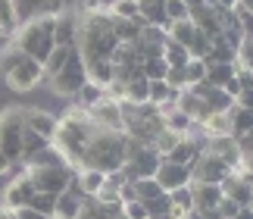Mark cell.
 Here are the masks:
<instances>
[{
    "label": "cell",
    "instance_id": "cell-37",
    "mask_svg": "<svg viewBox=\"0 0 253 219\" xmlns=\"http://www.w3.org/2000/svg\"><path fill=\"white\" fill-rule=\"evenodd\" d=\"M181 69H184V82H188V88L207 78V59H194V56H191Z\"/></svg>",
    "mask_w": 253,
    "mask_h": 219
},
{
    "label": "cell",
    "instance_id": "cell-6",
    "mask_svg": "<svg viewBox=\"0 0 253 219\" xmlns=\"http://www.w3.org/2000/svg\"><path fill=\"white\" fill-rule=\"evenodd\" d=\"M28 182L35 185V191H47V194H60L69 188L75 166H22Z\"/></svg>",
    "mask_w": 253,
    "mask_h": 219
},
{
    "label": "cell",
    "instance_id": "cell-35",
    "mask_svg": "<svg viewBox=\"0 0 253 219\" xmlns=\"http://www.w3.org/2000/svg\"><path fill=\"white\" fill-rule=\"evenodd\" d=\"M103 94H106V91H103L100 85H91V82H84V85L79 88V94L72 97V104H79V107H84V110H91V107H94L97 101H100Z\"/></svg>",
    "mask_w": 253,
    "mask_h": 219
},
{
    "label": "cell",
    "instance_id": "cell-27",
    "mask_svg": "<svg viewBox=\"0 0 253 219\" xmlns=\"http://www.w3.org/2000/svg\"><path fill=\"white\" fill-rule=\"evenodd\" d=\"M131 185H134V201H141V204H150V201H157V197L166 194L153 175H150V178H134Z\"/></svg>",
    "mask_w": 253,
    "mask_h": 219
},
{
    "label": "cell",
    "instance_id": "cell-5",
    "mask_svg": "<svg viewBox=\"0 0 253 219\" xmlns=\"http://www.w3.org/2000/svg\"><path fill=\"white\" fill-rule=\"evenodd\" d=\"M22 132H25L22 107H3L0 110V151L13 163H19V157H22Z\"/></svg>",
    "mask_w": 253,
    "mask_h": 219
},
{
    "label": "cell",
    "instance_id": "cell-41",
    "mask_svg": "<svg viewBox=\"0 0 253 219\" xmlns=\"http://www.w3.org/2000/svg\"><path fill=\"white\" fill-rule=\"evenodd\" d=\"M163 82H166L172 91H184V88H188V82H184V69H178V66H169L166 75H163Z\"/></svg>",
    "mask_w": 253,
    "mask_h": 219
},
{
    "label": "cell",
    "instance_id": "cell-34",
    "mask_svg": "<svg viewBox=\"0 0 253 219\" xmlns=\"http://www.w3.org/2000/svg\"><path fill=\"white\" fill-rule=\"evenodd\" d=\"M106 13L113 19H138V0H106Z\"/></svg>",
    "mask_w": 253,
    "mask_h": 219
},
{
    "label": "cell",
    "instance_id": "cell-15",
    "mask_svg": "<svg viewBox=\"0 0 253 219\" xmlns=\"http://www.w3.org/2000/svg\"><path fill=\"white\" fill-rule=\"evenodd\" d=\"M153 178L160 182L163 191H172V188L188 185V182H191V172H188V166H178V163L160 160V166H157V172H153Z\"/></svg>",
    "mask_w": 253,
    "mask_h": 219
},
{
    "label": "cell",
    "instance_id": "cell-36",
    "mask_svg": "<svg viewBox=\"0 0 253 219\" xmlns=\"http://www.w3.org/2000/svg\"><path fill=\"white\" fill-rule=\"evenodd\" d=\"M44 144H50V141L41 138V135H35V132H22V157H19V163H28Z\"/></svg>",
    "mask_w": 253,
    "mask_h": 219
},
{
    "label": "cell",
    "instance_id": "cell-23",
    "mask_svg": "<svg viewBox=\"0 0 253 219\" xmlns=\"http://www.w3.org/2000/svg\"><path fill=\"white\" fill-rule=\"evenodd\" d=\"M175 110L188 113L194 125H200L203 116H207V107H203V101H200V97H194L188 88H184V91H178V97H175Z\"/></svg>",
    "mask_w": 253,
    "mask_h": 219
},
{
    "label": "cell",
    "instance_id": "cell-18",
    "mask_svg": "<svg viewBox=\"0 0 253 219\" xmlns=\"http://www.w3.org/2000/svg\"><path fill=\"white\" fill-rule=\"evenodd\" d=\"M188 188H191L194 210H216V204L222 201V191H219V185H207V182H188Z\"/></svg>",
    "mask_w": 253,
    "mask_h": 219
},
{
    "label": "cell",
    "instance_id": "cell-26",
    "mask_svg": "<svg viewBox=\"0 0 253 219\" xmlns=\"http://www.w3.org/2000/svg\"><path fill=\"white\" fill-rule=\"evenodd\" d=\"M122 101L125 104H147V78L144 75H134V78H128V82L122 85Z\"/></svg>",
    "mask_w": 253,
    "mask_h": 219
},
{
    "label": "cell",
    "instance_id": "cell-21",
    "mask_svg": "<svg viewBox=\"0 0 253 219\" xmlns=\"http://www.w3.org/2000/svg\"><path fill=\"white\" fill-rule=\"evenodd\" d=\"M225 113H228V122H231V138L253 135V110L241 107V104H231Z\"/></svg>",
    "mask_w": 253,
    "mask_h": 219
},
{
    "label": "cell",
    "instance_id": "cell-24",
    "mask_svg": "<svg viewBox=\"0 0 253 219\" xmlns=\"http://www.w3.org/2000/svg\"><path fill=\"white\" fill-rule=\"evenodd\" d=\"M141 16L138 19H113V35H116V41L119 44H134L141 38Z\"/></svg>",
    "mask_w": 253,
    "mask_h": 219
},
{
    "label": "cell",
    "instance_id": "cell-29",
    "mask_svg": "<svg viewBox=\"0 0 253 219\" xmlns=\"http://www.w3.org/2000/svg\"><path fill=\"white\" fill-rule=\"evenodd\" d=\"M231 78H235V63H207V78H203L207 85L222 88Z\"/></svg>",
    "mask_w": 253,
    "mask_h": 219
},
{
    "label": "cell",
    "instance_id": "cell-42",
    "mask_svg": "<svg viewBox=\"0 0 253 219\" xmlns=\"http://www.w3.org/2000/svg\"><path fill=\"white\" fill-rule=\"evenodd\" d=\"M138 41H144V44H166V28H160V25H144Z\"/></svg>",
    "mask_w": 253,
    "mask_h": 219
},
{
    "label": "cell",
    "instance_id": "cell-45",
    "mask_svg": "<svg viewBox=\"0 0 253 219\" xmlns=\"http://www.w3.org/2000/svg\"><path fill=\"white\" fill-rule=\"evenodd\" d=\"M13 216H16V219H50V216H41L38 210H32V207H16Z\"/></svg>",
    "mask_w": 253,
    "mask_h": 219
},
{
    "label": "cell",
    "instance_id": "cell-4",
    "mask_svg": "<svg viewBox=\"0 0 253 219\" xmlns=\"http://www.w3.org/2000/svg\"><path fill=\"white\" fill-rule=\"evenodd\" d=\"M16 51H22L25 56L44 63L47 54L53 51V13H35L28 22H19L16 35L9 38Z\"/></svg>",
    "mask_w": 253,
    "mask_h": 219
},
{
    "label": "cell",
    "instance_id": "cell-20",
    "mask_svg": "<svg viewBox=\"0 0 253 219\" xmlns=\"http://www.w3.org/2000/svg\"><path fill=\"white\" fill-rule=\"evenodd\" d=\"M19 0H0V41H9L19 28Z\"/></svg>",
    "mask_w": 253,
    "mask_h": 219
},
{
    "label": "cell",
    "instance_id": "cell-10",
    "mask_svg": "<svg viewBox=\"0 0 253 219\" xmlns=\"http://www.w3.org/2000/svg\"><path fill=\"white\" fill-rule=\"evenodd\" d=\"M75 38H79V9L75 6H60L53 13V44L75 47Z\"/></svg>",
    "mask_w": 253,
    "mask_h": 219
},
{
    "label": "cell",
    "instance_id": "cell-30",
    "mask_svg": "<svg viewBox=\"0 0 253 219\" xmlns=\"http://www.w3.org/2000/svg\"><path fill=\"white\" fill-rule=\"evenodd\" d=\"M22 166H69V160H66L53 144H44L41 151H38L28 163H22Z\"/></svg>",
    "mask_w": 253,
    "mask_h": 219
},
{
    "label": "cell",
    "instance_id": "cell-19",
    "mask_svg": "<svg viewBox=\"0 0 253 219\" xmlns=\"http://www.w3.org/2000/svg\"><path fill=\"white\" fill-rule=\"evenodd\" d=\"M166 201H169V216H172V219H188V213L194 210L191 188H188V185H181V188H172V191H166Z\"/></svg>",
    "mask_w": 253,
    "mask_h": 219
},
{
    "label": "cell",
    "instance_id": "cell-7",
    "mask_svg": "<svg viewBox=\"0 0 253 219\" xmlns=\"http://www.w3.org/2000/svg\"><path fill=\"white\" fill-rule=\"evenodd\" d=\"M47 82H50V91H53L56 97H66V101H72V97L79 94V88L87 82V72H84V63H82L79 51L69 56V63H66L60 72L47 78Z\"/></svg>",
    "mask_w": 253,
    "mask_h": 219
},
{
    "label": "cell",
    "instance_id": "cell-13",
    "mask_svg": "<svg viewBox=\"0 0 253 219\" xmlns=\"http://www.w3.org/2000/svg\"><path fill=\"white\" fill-rule=\"evenodd\" d=\"M219 191H222V197L235 201L238 207H253V178H244V175H238V172H228L219 182Z\"/></svg>",
    "mask_w": 253,
    "mask_h": 219
},
{
    "label": "cell",
    "instance_id": "cell-12",
    "mask_svg": "<svg viewBox=\"0 0 253 219\" xmlns=\"http://www.w3.org/2000/svg\"><path fill=\"white\" fill-rule=\"evenodd\" d=\"M35 197V185L28 182L25 169H19L16 178H9V185H3V194H0V204L16 210V207H28V201Z\"/></svg>",
    "mask_w": 253,
    "mask_h": 219
},
{
    "label": "cell",
    "instance_id": "cell-25",
    "mask_svg": "<svg viewBox=\"0 0 253 219\" xmlns=\"http://www.w3.org/2000/svg\"><path fill=\"white\" fill-rule=\"evenodd\" d=\"M75 54V47H60V44H56L53 47V51L50 54H47V59H44V82H47V78H50V75H56V72H60V69L66 66V63H69V56Z\"/></svg>",
    "mask_w": 253,
    "mask_h": 219
},
{
    "label": "cell",
    "instance_id": "cell-46",
    "mask_svg": "<svg viewBox=\"0 0 253 219\" xmlns=\"http://www.w3.org/2000/svg\"><path fill=\"white\" fill-rule=\"evenodd\" d=\"M16 166H19V163H13V160H9V157H6L3 151H0V178H3V175H9Z\"/></svg>",
    "mask_w": 253,
    "mask_h": 219
},
{
    "label": "cell",
    "instance_id": "cell-16",
    "mask_svg": "<svg viewBox=\"0 0 253 219\" xmlns=\"http://www.w3.org/2000/svg\"><path fill=\"white\" fill-rule=\"evenodd\" d=\"M188 19L194 22V28L203 35H210V38H216L222 32V25H219V13H216V6L212 3H197V6H191V13Z\"/></svg>",
    "mask_w": 253,
    "mask_h": 219
},
{
    "label": "cell",
    "instance_id": "cell-44",
    "mask_svg": "<svg viewBox=\"0 0 253 219\" xmlns=\"http://www.w3.org/2000/svg\"><path fill=\"white\" fill-rule=\"evenodd\" d=\"M238 210H241V207H238L235 201H228V197H222V201L216 204V213H219V219H231V216H238Z\"/></svg>",
    "mask_w": 253,
    "mask_h": 219
},
{
    "label": "cell",
    "instance_id": "cell-38",
    "mask_svg": "<svg viewBox=\"0 0 253 219\" xmlns=\"http://www.w3.org/2000/svg\"><path fill=\"white\" fill-rule=\"evenodd\" d=\"M53 204H56V194H47V191H35V197L28 201L32 210H38L41 216H50V219H53Z\"/></svg>",
    "mask_w": 253,
    "mask_h": 219
},
{
    "label": "cell",
    "instance_id": "cell-50",
    "mask_svg": "<svg viewBox=\"0 0 253 219\" xmlns=\"http://www.w3.org/2000/svg\"><path fill=\"white\" fill-rule=\"evenodd\" d=\"M200 3H212V0H200Z\"/></svg>",
    "mask_w": 253,
    "mask_h": 219
},
{
    "label": "cell",
    "instance_id": "cell-47",
    "mask_svg": "<svg viewBox=\"0 0 253 219\" xmlns=\"http://www.w3.org/2000/svg\"><path fill=\"white\" fill-rule=\"evenodd\" d=\"M231 219H253V207H241L238 216H231Z\"/></svg>",
    "mask_w": 253,
    "mask_h": 219
},
{
    "label": "cell",
    "instance_id": "cell-48",
    "mask_svg": "<svg viewBox=\"0 0 253 219\" xmlns=\"http://www.w3.org/2000/svg\"><path fill=\"white\" fill-rule=\"evenodd\" d=\"M0 219H16V216H13V210H9V207L0 204Z\"/></svg>",
    "mask_w": 253,
    "mask_h": 219
},
{
    "label": "cell",
    "instance_id": "cell-9",
    "mask_svg": "<svg viewBox=\"0 0 253 219\" xmlns=\"http://www.w3.org/2000/svg\"><path fill=\"white\" fill-rule=\"evenodd\" d=\"M87 116H91L94 128H103V132H122V101H113V97H100L91 110H87Z\"/></svg>",
    "mask_w": 253,
    "mask_h": 219
},
{
    "label": "cell",
    "instance_id": "cell-3",
    "mask_svg": "<svg viewBox=\"0 0 253 219\" xmlns=\"http://www.w3.org/2000/svg\"><path fill=\"white\" fill-rule=\"evenodd\" d=\"M0 72H3L6 88L16 94H28L44 82V66L32 56H25L22 51H16L13 41H6L3 51H0Z\"/></svg>",
    "mask_w": 253,
    "mask_h": 219
},
{
    "label": "cell",
    "instance_id": "cell-28",
    "mask_svg": "<svg viewBox=\"0 0 253 219\" xmlns=\"http://www.w3.org/2000/svg\"><path fill=\"white\" fill-rule=\"evenodd\" d=\"M75 185L82 188L84 197H94L97 188L103 185V172H97V169H75Z\"/></svg>",
    "mask_w": 253,
    "mask_h": 219
},
{
    "label": "cell",
    "instance_id": "cell-39",
    "mask_svg": "<svg viewBox=\"0 0 253 219\" xmlns=\"http://www.w3.org/2000/svg\"><path fill=\"white\" fill-rule=\"evenodd\" d=\"M166 59L163 56H153V59H144L141 63V72H144V78H147V82H157V78H163L166 75Z\"/></svg>",
    "mask_w": 253,
    "mask_h": 219
},
{
    "label": "cell",
    "instance_id": "cell-43",
    "mask_svg": "<svg viewBox=\"0 0 253 219\" xmlns=\"http://www.w3.org/2000/svg\"><path fill=\"white\" fill-rule=\"evenodd\" d=\"M122 216L125 219H147V207L141 201H128V204H122Z\"/></svg>",
    "mask_w": 253,
    "mask_h": 219
},
{
    "label": "cell",
    "instance_id": "cell-32",
    "mask_svg": "<svg viewBox=\"0 0 253 219\" xmlns=\"http://www.w3.org/2000/svg\"><path fill=\"white\" fill-rule=\"evenodd\" d=\"M175 97H178V91H172V88L163 82V78H157V82H147V101H150V104H157V107L175 104Z\"/></svg>",
    "mask_w": 253,
    "mask_h": 219
},
{
    "label": "cell",
    "instance_id": "cell-33",
    "mask_svg": "<svg viewBox=\"0 0 253 219\" xmlns=\"http://www.w3.org/2000/svg\"><path fill=\"white\" fill-rule=\"evenodd\" d=\"M163 59H166V66H184L191 59V54H188V47H181V44H175L172 38H166V44H163Z\"/></svg>",
    "mask_w": 253,
    "mask_h": 219
},
{
    "label": "cell",
    "instance_id": "cell-8",
    "mask_svg": "<svg viewBox=\"0 0 253 219\" xmlns=\"http://www.w3.org/2000/svg\"><path fill=\"white\" fill-rule=\"evenodd\" d=\"M188 172H191V182H207V185H219L222 178L231 172V166L225 160H219L216 154L210 151H200V157L194 163H188Z\"/></svg>",
    "mask_w": 253,
    "mask_h": 219
},
{
    "label": "cell",
    "instance_id": "cell-14",
    "mask_svg": "<svg viewBox=\"0 0 253 219\" xmlns=\"http://www.w3.org/2000/svg\"><path fill=\"white\" fill-rule=\"evenodd\" d=\"M22 119H25V132H35L50 141L56 132V116L47 107H22Z\"/></svg>",
    "mask_w": 253,
    "mask_h": 219
},
{
    "label": "cell",
    "instance_id": "cell-49",
    "mask_svg": "<svg viewBox=\"0 0 253 219\" xmlns=\"http://www.w3.org/2000/svg\"><path fill=\"white\" fill-rule=\"evenodd\" d=\"M238 3H244V6H253V0H238Z\"/></svg>",
    "mask_w": 253,
    "mask_h": 219
},
{
    "label": "cell",
    "instance_id": "cell-22",
    "mask_svg": "<svg viewBox=\"0 0 253 219\" xmlns=\"http://www.w3.org/2000/svg\"><path fill=\"white\" fill-rule=\"evenodd\" d=\"M84 72H87V82L91 85H113V78H116V66L110 63V59H87L84 63Z\"/></svg>",
    "mask_w": 253,
    "mask_h": 219
},
{
    "label": "cell",
    "instance_id": "cell-31",
    "mask_svg": "<svg viewBox=\"0 0 253 219\" xmlns=\"http://www.w3.org/2000/svg\"><path fill=\"white\" fill-rule=\"evenodd\" d=\"M194 35H197V28H194L191 19H181V22H169L166 28V38H172L175 44H181V47H188L194 41Z\"/></svg>",
    "mask_w": 253,
    "mask_h": 219
},
{
    "label": "cell",
    "instance_id": "cell-1",
    "mask_svg": "<svg viewBox=\"0 0 253 219\" xmlns=\"http://www.w3.org/2000/svg\"><path fill=\"white\" fill-rule=\"evenodd\" d=\"M94 132L97 128L91 122V116H87V110L72 104V107L63 110V116H56V132L50 138V144L69 160V166H75L82 160V154H84V147H87Z\"/></svg>",
    "mask_w": 253,
    "mask_h": 219
},
{
    "label": "cell",
    "instance_id": "cell-40",
    "mask_svg": "<svg viewBox=\"0 0 253 219\" xmlns=\"http://www.w3.org/2000/svg\"><path fill=\"white\" fill-rule=\"evenodd\" d=\"M163 13H166L169 22H181V19H188V3L184 0H163Z\"/></svg>",
    "mask_w": 253,
    "mask_h": 219
},
{
    "label": "cell",
    "instance_id": "cell-2",
    "mask_svg": "<svg viewBox=\"0 0 253 219\" xmlns=\"http://www.w3.org/2000/svg\"><path fill=\"white\" fill-rule=\"evenodd\" d=\"M125 151H128V138L125 132H103L97 128L87 141L82 160L75 163V169H97V172H116L125 163Z\"/></svg>",
    "mask_w": 253,
    "mask_h": 219
},
{
    "label": "cell",
    "instance_id": "cell-11",
    "mask_svg": "<svg viewBox=\"0 0 253 219\" xmlns=\"http://www.w3.org/2000/svg\"><path fill=\"white\" fill-rule=\"evenodd\" d=\"M84 201H87V197L82 194V188L75 185V175H72L69 188L56 194V204H53V219H79V216H82V210H84Z\"/></svg>",
    "mask_w": 253,
    "mask_h": 219
},
{
    "label": "cell",
    "instance_id": "cell-17",
    "mask_svg": "<svg viewBox=\"0 0 253 219\" xmlns=\"http://www.w3.org/2000/svg\"><path fill=\"white\" fill-rule=\"evenodd\" d=\"M203 151L216 154L219 160H225L228 166H235V163L241 160V157H244V154L238 151V141H235V138H231V135H216V138H203Z\"/></svg>",
    "mask_w": 253,
    "mask_h": 219
}]
</instances>
